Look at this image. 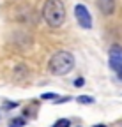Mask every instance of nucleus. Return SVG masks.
<instances>
[{
    "label": "nucleus",
    "instance_id": "obj_7",
    "mask_svg": "<svg viewBox=\"0 0 122 127\" xmlns=\"http://www.w3.org/2000/svg\"><path fill=\"white\" fill-rule=\"evenodd\" d=\"M27 124V120L25 118H12L11 122H9V125L12 127V125H25Z\"/></svg>",
    "mask_w": 122,
    "mask_h": 127
},
{
    "label": "nucleus",
    "instance_id": "obj_2",
    "mask_svg": "<svg viewBox=\"0 0 122 127\" xmlns=\"http://www.w3.org/2000/svg\"><path fill=\"white\" fill-rule=\"evenodd\" d=\"M74 69V57L69 51H57L48 62V71L53 76H66Z\"/></svg>",
    "mask_w": 122,
    "mask_h": 127
},
{
    "label": "nucleus",
    "instance_id": "obj_1",
    "mask_svg": "<svg viewBox=\"0 0 122 127\" xmlns=\"http://www.w3.org/2000/svg\"><path fill=\"white\" fill-rule=\"evenodd\" d=\"M42 18L50 28H58L66 21V7L62 0H46L42 5Z\"/></svg>",
    "mask_w": 122,
    "mask_h": 127
},
{
    "label": "nucleus",
    "instance_id": "obj_11",
    "mask_svg": "<svg viewBox=\"0 0 122 127\" xmlns=\"http://www.w3.org/2000/svg\"><path fill=\"white\" fill-rule=\"evenodd\" d=\"M16 106H18V102H4V108H7V109L16 108Z\"/></svg>",
    "mask_w": 122,
    "mask_h": 127
},
{
    "label": "nucleus",
    "instance_id": "obj_14",
    "mask_svg": "<svg viewBox=\"0 0 122 127\" xmlns=\"http://www.w3.org/2000/svg\"><path fill=\"white\" fill-rule=\"evenodd\" d=\"M0 120H2V115H0Z\"/></svg>",
    "mask_w": 122,
    "mask_h": 127
},
{
    "label": "nucleus",
    "instance_id": "obj_8",
    "mask_svg": "<svg viewBox=\"0 0 122 127\" xmlns=\"http://www.w3.org/2000/svg\"><path fill=\"white\" fill-rule=\"evenodd\" d=\"M41 99H42V101H51V99H58V95H57V94H42Z\"/></svg>",
    "mask_w": 122,
    "mask_h": 127
},
{
    "label": "nucleus",
    "instance_id": "obj_3",
    "mask_svg": "<svg viewBox=\"0 0 122 127\" xmlns=\"http://www.w3.org/2000/svg\"><path fill=\"white\" fill-rule=\"evenodd\" d=\"M74 18L78 21V25L85 30H90L92 28V16H90L88 9L83 5V4H78L74 7Z\"/></svg>",
    "mask_w": 122,
    "mask_h": 127
},
{
    "label": "nucleus",
    "instance_id": "obj_9",
    "mask_svg": "<svg viewBox=\"0 0 122 127\" xmlns=\"http://www.w3.org/2000/svg\"><path fill=\"white\" fill-rule=\"evenodd\" d=\"M55 124H57V125H71V120H67V118H60V120H57Z\"/></svg>",
    "mask_w": 122,
    "mask_h": 127
},
{
    "label": "nucleus",
    "instance_id": "obj_12",
    "mask_svg": "<svg viewBox=\"0 0 122 127\" xmlns=\"http://www.w3.org/2000/svg\"><path fill=\"white\" fill-rule=\"evenodd\" d=\"M69 99H71V97H62V99H58V101H55V102H57V104H60V102H67Z\"/></svg>",
    "mask_w": 122,
    "mask_h": 127
},
{
    "label": "nucleus",
    "instance_id": "obj_4",
    "mask_svg": "<svg viewBox=\"0 0 122 127\" xmlns=\"http://www.w3.org/2000/svg\"><path fill=\"white\" fill-rule=\"evenodd\" d=\"M110 67L115 72L122 67V46H119V44L110 48Z\"/></svg>",
    "mask_w": 122,
    "mask_h": 127
},
{
    "label": "nucleus",
    "instance_id": "obj_6",
    "mask_svg": "<svg viewBox=\"0 0 122 127\" xmlns=\"http://www.w3.org/2000/svg\"><path fill=\"white\" fill-rule=\"evenodd\" d=\"M80 104H94V97H90V95H80V97H76Z\"/></svg>",
    "mask_w": 122,
    "mask_h": 127
},
{
    "label": "nucleus",
    "instance_id": "obj_5",
    "mask_svg": "<svg viewBox=\"0 0 122 127\" xmlns=\"http://www.w3.org/2000/svg\"><path fill=\"white\" fill-rule=\"evenodd\" d=\"M97 7L104 16H112L115 11V0H97Z\"/></svg>",
    "mask_w": 122,
    "mask_h": 127
},
{
    "label": "nucleus",
    "instance_id": "obj_10",
    "mask_svg": "<svg viewBox=\"0 0 122 127\" xmlns=\"http://www.w3.org/2000/svg\"><path fill=\"white\" fill-rule=\"evenodd\" d=\"M83 85H85V79H83V78L74 79V87H83Z\"/></svg>",
    "mask_w": 122,
    "mask_h": 127
},
{
    "label": "nucleus",
    "instance_id": "obj_13",
    "mask_svg": "<svg viewBox=\"0 0 122 127\" xmlns=\"http://www.w3.org/2000/svg\"><path fill=\"white\" fill-rule=\"evenodd\" d=\"M115 74H117V76H119V79H122V67H120V69H119V71H117V72H115Z\"/></svg>",
    "mask_w": 122,
    "mask_h": 127
}]
</instances>
